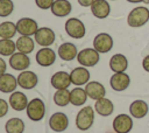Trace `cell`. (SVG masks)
Listing matches in <instances>:
<instances>
[{"label": "cell", "instance_id": "obj_1", "mask_svg": "<svg viewBox=\"0 0 149 133\" xmlns=\"http://www.w3.org/2000/svg\"><path fill=\"white\" fill-rule=\"evenodd\" d=\"M148 21H149V9L144 6H137L133 8L127 16V23L132 28H140L144 26Z\"/></svg>", "mask_w": 149, "mask_h": 133}, {"label": "cell", "instance_id": "obj_2", "mask_svg": "<svg viewBox=\"0 0 149 133\" xmlns=\"http://www.w3.org/2000/svg\"><path fill=\"white\" fill-rule=\"evenodd\" d=\"M94 123V110L92 106H84L76 116V126L80 131H87Z\"/></svg>", "mask_w": 149, "mask_h": 133}, {"label": "cell", "instance_id": "obj_3", "mask_svg": "<svg viewBox=\"0 0 149 133\" xmlns=\"http://www.w3.org/2000/svg\"><path fill=\"white\" fill-rule=\"evenodd\" d=\"M27 117L33 121H40L44 118L45 114V105L41 98H34L28 103L26 108Z\"/></svg>", "mask_w": 149, "mask_h": 133}, {"label": "cell", "instance_id": "obj_4", "mask_svg": "<svg viewBox=\"0 0 149 133\" xmlns=\"http://www.w3.org/2000/svg\"><path fill=\"white\" fill-rule=\"evenodd\" d=\"M64 27H65L66 34L70 37L76 38V40L83 38L85 36V34H86L85 24L83 23V21H80L77 18H70V19H68Z\"/></svg>", "mask_w": 149, "mask_h": 133}, {"label": "cell", "instance_id": "obj_5", "mask_svg": "<svg viewBox=\"0 0 149 133\" xmlns=\"http://www.w3.org/2000/svg\"><path fill=\"white\" fill-rule=\"evenodd\" d=\"M99 60H100V55L94 48H85L80 50L77 55L78 63L85 68H92L97 65Z\"/></svg>", "mask_w": 149, "mask_h": 133}, {"label": "cell", "instance_id": "obj_6", "mask_svg": "<svg viewBox=\"0 0 149 133\" xmlns=\"http://www.w3.org/2000/svg\"><path fill=\"white\" fill-rule=\"evenodd\" d=\"M113 37L107 33H99L93 40V48L99 54H106L113 48Z\"/></svg>", "mask_w": 149, "mask_h": 133}, {"label": "cell", "instance_id": "obj_7", "mask_svg": "<svg viewBox=\"0 0 149 133\" xmlns=\"http://www.w3.org/2000/svg\"><path fill=\"white\" fill-rule=\"evenodd\" d=\"M35 42L41 47H50L56 38L55 32L49 27H41L35 33Z\"/></svg>", "mask_w": 149, "mask_h": 133}, {"label": "cell", "instance_id": "obj_8", "mask_svg": "<svg viewBox=\"0 0 149 133\" xmlns=\"http://www.w3.org/2000/svg\"><path fill=\"white\" fill-rule=\"evenodd\" d=\"M37 29H38V24L31 18H21L16 22V30L21 35H24V36L35 35Z\"/></svg>", "mask_w": 149, "mask_h": 133}, {"label": "cell", "instance_id": "obj_9", "mask_svg": "<svg viewBox=\"0 0 149 133\" xmlns=\"http://www.w3.org/2000/svg\"><path fill=\"white\" fill-rule=\"evenodd\" d=\"M133 128V119L130 116L120 113L113 120V130L115 133H129Z\"/></svg>", "mask_w": 149, "mask_h": 133}, {"label": "cell", "instance_id": "obj_10", "mask_svg": "<svg viewBox=\"0 0 149 133\" xmlns=\"http://www.w3.org/2000/svg\"><path fill=\"white\" fill-rule=\"evenodd\" d=\"M16 78H17V85L22 89H26V90L34 89L38 83L37 75L34 71H29V70L21 71Z\"/></svg>", "mask_w": 149, "mask_h": 133}, {"label": "cell", "instance_id": "obj_11", "mask_svg": "<svg viewBox=\"0 0 149 133\" xmlns=\"http://www.w3.org/2000/svg\"><path fill=\"white\" fill-rule=\"evenodd\" d=\"M35 60H36L38 65L47 68V66H50V65H52L55 63V61H56V52L52 49H50L49 47H42L36 52Z\"/></svg>", "mask_w": 149, "mask_h": 133}, {"label": "cell", "instance_id": "obj_12", "mask_svg": "<svg viewBox=\"0 0 149 133\" xmlns=\"http://www.w3.org/2000/svg\"><path fill=\"white\" fill-rule=\"evenodd\" d=\"M30 65V58L27 54L23 52H14L9 56V66L16 71H24Z\"/></svg>", "mask_w": 149, "mask_h": 133}, {"label": "cell", "instance_id": "obj_13", "mask_svg": "<svg viewBox=\"0 0 149 133\" xmlns=\"http://www.w3.org/2000/svg\"><path fill=\"white\" fill-rule=\"evenodd\" d=\"M130 84V77L126 72H114L109 79V85L114 91H125Z\"/></svg>", "mask_w": 149, "mask_h": 133}, {"label": "cell", "instance_id": "obj_14", "mask_svg": "<svg viewBox=\"0 0 149 133\" xmlns=\"http://www.w3.org/2000/svg\"><path fill=\"white\" fill-rule=\"evenodd\" d=\"M90 76H91L90 71L85 66H77V68L72 69V71L70 72L71 83L76 86L86 85L90 80Z\"/></svg>", "mask_w": 149, "mask_h": 133}, {"label": "cell", "instance_id": "obj_15", "mask_svg": "<svg viewBox=\"0 0 149 133\" xmlns=\"http://www.w3.org/2000/svg\"><path fill=\"white\" fill-rule=\"evenodd\" d=\"M49 126L55 132H63L69 126V118L63 112H56L50 117Z\"/></svg>", "mask_w": 149, "mask_h": 133}, {"label": "cell", "instance_id": "obj_16", "mask_svg": "<svg viewBox=\"0 0 149 133\" xmlns=\"http://www.w3.org/2000/svg\"><path fill=\"white\" fill-rule=\"evenodd\" d=\"M57 54H58V56H59L61 60L69 62V61H72L74 58H77L78 50H77V47L73 43H71V42H64V43H62L58 47Z\"/></svg>", "mask_w": 149, "mask_h": 133}, {"label": "cell", "instance_id": "obj_17", "mask_svg": "<svg viewBox=\"0 0 149 133\" xmlns=\"http://www.w3.org/2000/svg\"><path fill=\"white\" fill-rule=\"evenodd\" d=\"M50 83L56 90L68 89L70 86V84H72L70 74H68L66 71H57V72H55L52 75L51 79H50Z\"/></svg>", "mask_w": 149, "mask_h": 133}, {"label": "cell", "instance_id": "obj_18", "mask_svg": "<svg viewBox=\"0 0 149 133\" xmlns=\"http://www.w3.org/2000/svg\"><path fill=\"white\" fill-rule=\"evenodd\" d=\"M85 91L88 96V98L91 99H94V100H98L100 98H104L105 94H106V89L105 86L97 82V80H92V82H88L86 85H85Z\"/></svg>", "mask_w": 149, "mask_h": 133}, {"label": "cell", "instance_id": "obj_19", "mask_svg": "<svg viewBox=\"0 0 149 133\" xmlns=\"http://www.w3.org/2000/svg\"><path fill=\"white\" fill-rule=\"evenodd\" d=\"M91 12L97 19H106L111 13V6L107 0H94L91 5Z\"/></svg>", "mask_w": 149, "mask_h": 133}, {"label": "cell", "instance_id": "obj_20", "mask_svg": "<svg viewBox=\"0 0 149 133\" xmlns=\"http://www.w3.org/2000/svg\"><path fill=\"white\" fill-rule=\"evenodd\" d=\"M28 98L23 92L14 91L9 96V106L15 111H23L28 106Z\"/></svg>", "mask_w": 149, "mask_h": 133}, {"label": "cell", "instance_id": "obj_21", "mask_svg": "<svg viewBox=\"0 0 149 133\" xmlns=\"http://www.w3.org/2000/svg\"><path fill=\"white\" fill-rule=\"evenodd\" d=\"M149 106L142 99H136L129 105V113L135 119H142L148 114Z\"/></svg>", "mask_w": 149, "mask_h": 133}, {"label": "cell", "instance_id": "obj_22", "mask_svg": "<svg viewBox=\"0 0 149 133\" xmlns=\"http://www.w3.org/2000/svg\"><path fill=\"white\" fill-rule=\"evenodd\" d=\"M50 10L55 16L64 18L71 13L72 6H71V2L69 0H55Z\"/></svg>", "mask_w": 149, "mask_h": 133}, {"label": "cell", "instance_id": "obj_23", "mask_svg": "<svg viewBox=\"0 0 149 133\" xmlns=\"http://www.w3.org/2000/svg\"><path fill=\"white\" fill-rule=\"evenodd\" d=\"M94 111L101 116V117H108L113 113L114 111V104L111 99L104 97V98H100L98 100H95V104H94Z\"/></svg>", "mask_w": 149, "mask_h": 133}, {"label": "cell", "instance_id": "obj_24", "mask_svg": "<svg viewBox=\"0 0 149 133\" xmlns=\"http://www.w3.org/2000/svg\"><path fill=\"white\" fill-rule=\"evenodd\" d=\"M128 68V60L123 54H114L109 58V69L113 72H125Z\"/></svg>", "mask_w": 149, "mask_h": 133}, {"label": "cell", "instance_id": "obj_25", "mask_svg": "<svg viewBox=\"0 0 149 133\" xmlns=\"http://www.w3.org/2000/svg\"><path fill=\"white\" fill-rule=\"evenodd\" d=\"M17 86V78L12 74H3L0 76V91L3 93L14 92Z\"/></svg>", "mask_w": 149, "mask_h": 133}, {"label": "cell", "instance_id": "obj_26", "mask_svg": "<svg viewBox=\"0 0 149 133\" xmlns=\"http://www.w3.org/2000/svg\"><path fill=\"white\" fill-rule=\"evenodd\" d=\"M15 43H16V50L19 52H23V54H27V55L33 52V50L35 48V41L30 36L21 35L16 40Z\"/></svg>", "mask_w": 149, "mask_h": 133}, {"label": "cell", "instance_id": "obj_27", "mask_svg": "<svg viewBox=\"0 0 149 133\" xmlns=\"http://www.w3.org/2000/svg\"><path fill=\"white\" fill-rule=\"evenodd\" d=\"M87 93L83 88H74L70 91V103L73 106H81L87 100Z\"/></svg>", "mask_w": 149, "mask_h": 133}, {"label": "cell", "instance_id": "obj_28", "mask_svg": "<svg viewBox=\"0 0 149 133\" xmlns=\"http://www.w3.org/2000/svg\"><path fill=\"white\" fill-rule=\"evenodd\" d=\"M6 133H23L24 123L20 118H10L5 124Z\"/></svg>", "mask_w": 149, "mask_h": 133}, {"label": "cell", "instance_id": "obj_29", "mask_svg": "<svg viewBox=\"0 0 149 133\" xmlns=\"http://www.w3.org/2000/svg\"><path fill=\"white\" fill-rule=\"evenodd\" d=\"M17 33L16 23L12 21H5L0 23V37L1 38H12Z\"/></svg>", "mask_w": 149, "mask_h": 133}, {"label": "cell", "instance_id": "obj_30", "mask_svg": "<svg viewBox=\"0 0 149 133\" xmlns=\"http://www.w3.org/2000/svg\"><path fill=\"white\" fill-rule=\"evenodd\" d=\"M16 50V43L12 38H1L0 40V55L1 56H12Z\"/></svg>", "mask_w": 149, "mask_h": 133}, {"label": "cell", "instance_id": "obj_31", "mask_svg": "<svg viewBox=\"0 0 149 133\" xmlns=\"http://www.w3.org/2000/svg\"><path fill=\"white\" fill-rule=\"evenodd\" d=\"M54 102L58 106H66L70 103V91L68 89L57 90L54 94Z\"/></svg>", "mask_w": 149, "mask_h": 133}, {"label": "cell", "instance_id": "obj_32", "mask_svg": "<svg viewBox=\"0 0 149 133\" xmlns=\"http://www.w3.org/2000/svg\"><path fill=\"white\" fill-rule=\"evenodd\" d=\"M14 10V4L12 0H0V18L10 15Z\"/></svg>", "mask_w": 149, "mask_h": 133}, {"label": "cell", "instance_id": "obj_33", "mask_svg": "<svg viewBox=\"0 0 149 133\" xmlns=\"http://www.w3.org/2000/svg\"><path fill=\"white\" fill-rule=\"evenodd\" d=\"M55 0H35V4L41 9H49L51 8Z\"/></svg>", "mask_w": 149, "mask_h": 133}, {"label": "cell", "instance_id": "obj_34", "mask_svg": "<svg viewBox=\"0 0 149 133\" xmlns=\"http://www.w3.org/2000/svg\"><path fill=\"white\" fill-rule=\"evenodd\" d=\"M8 103L5 100V99H2V98H0V118H2V117H5L6 114H7V112H8Z\"/></svg>", "mask_w": 149, "mask_h": 133}, {"label": "cell", "instance_id": "obj_35", "mask_svg": "<svg viewBox=\"0 0 149 133\" xmlns=\"http://www.w3.org/2000/svg\"><path fill=\"white\" fill-rule=\"evenodd\" d=\"M142 68L144 71L149 72V55H147L143 60H142Z\"/></svg>", "mask_w": 149, "mask_h": 133}, {"label": "cell", "instance_id": "obj_36", "mask_svg": "<svg viewBox=\"0 0 149 133\" xmlns=\"http://www.w3.org/2000/svg\"><path fill=\"white\" fill-rule=\"evenodd\" d=\"M6 69H7V64H6L5 60L0 57V76L6 74Z\"/></svg>", "mask_w": 149, "mask_h": 133}, {"label": "cell", "instance_id": "obj_37", "mask_svg": "<svg viewBox=\"0 0 149 133\" xmlns=\"http://www.w3.org/2000/svg\"><path fill=\"white\" fill-rule=\"evenodd\" d=\"M77 1H78V4H79L80 6H83V7H91V5L93 4L94 0H77Z\"/></svg>", "mask_w": 149, "mask_h": 133}, {"label": "cell", "instance_id": "obj_38", "mask_svg": "<svg viewBox=\"0 0 149 133\" xmlns=\"http://www.w3.org/2000/svg\"><path fill=\"white\" fill-rule=\"evenodd\" d=\"M130 4H140V2H144V4H149V0H126Z\"/></svg>", "mask_w": 149, "mask_h": 133}, {"label": "cell", "instance_id": "obj_39", "mask_svg": "<svg viewBox=\"0 0 149 133\" xmlns=\"http://www.w3.org/2000/svg\"><path fill=\"white\" fill-rule=\"evenodd\" d=\"M111 1H114V0H111Z\"/></svg>", "mask_w": 149, "mask_h": 133}]
</instances>
